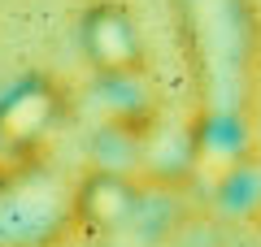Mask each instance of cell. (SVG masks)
Segmentation results:
<instances>
[{"label":"cell","mask_w":261,"mask_h":247,"mask_svg":"<svg viewBox=\"0 0 261 247\" xmlns=\"http://www.w3.org/2000/svg\"><path fill=\"white\" fill-rule=\"evenodd\" d=\"M79 52L87 70L109 82L135 78L144 70V30L126 0H96L79 18Z\"/></svg>","instance_id":"6da1fadb"},{"label":"cell","mask_w":261,"mask_h":247,"mask_svg":"<svg viewBox=\"0 0 261 247\" xmlns=\"http://www.w3.org/2000/svg\"><path fill=\"white\" fill-rule=\"evenodd\" d=\"M57 113H61V104H57V91L48 82L35 78V82L13 87V91L0 100V143H9V147L39 143V139L53 130Z\"/></svg>","instance_id":"7a4b0ae2"}]
</instances>
